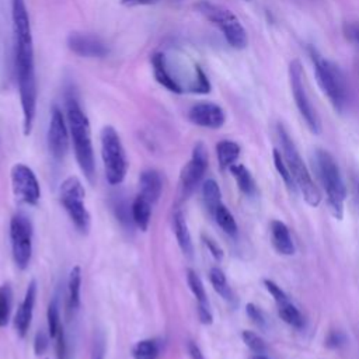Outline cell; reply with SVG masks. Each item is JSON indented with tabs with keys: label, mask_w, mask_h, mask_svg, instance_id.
Listing matches in <instances>:
<instances>
[{
	"label": "cell",
	"mask_w": 359,
	"mask_h": 359,
	"mask_svg": "<svg viewBox=\"0 0 359 359\" xmlns=\"http://www.w3.org/2000/svg\"><path fill=\"white\" fill-rule=\"evenodd\" d=\"M11 20L14 35V66L22 109L24 135L32 130L36 112V77L34 59V41L25 0H11Z\"/></svg>",
	"instance_id": "6da1fadb"
},
{
	"label": "cell",
	"mask_w": 359,
	"mask_h": 359,
	"mask_svg": "<svg viewBox=\"0 0 359 359\" xmlns=\"http://www.w3.org/2000/svg\"><path fill=\"white\" fill-rule=\"evenodd\" d=\"M66 119L79 167L84 172L86 178L93 182L95 175V161L90 122L73 94L66 97Z\"/></svg>",
	"instance_id": "7a4b0ae2"
},
{
	"label": "cell",
	"mask_w": 359,
	"mask_h": 359,
	"mask_svg": "<svg viewBox=\"0 0 359 359\" xmlns=\"http://www.w3.org/2000/svg\"><path fill=\"white\" fill-rule=\"evenodd\" d=\"M309 53L318 86L330 100L334 109L342 114L348 104V86L342 70L334 62L320 55L313 46L309 48Z\"/></svg>",
	"instance_id": "3957f363"
},
{
	"label": "cell",
	"mask_w": 359,
	"mask_h": 359,
	"mask_svg": "<svg viewBox=\"0 0 359 359\" xmlns=\"http://www.w3.org/2000/svg\"><path fill=\"white\" fill-rule=\"evenodd\" d=\"M278 136H279V140L282 144L283 158L290 170V174L294 180L296 187L300 189L304 201L310 206H313V208L318 206L321 202V194H320L317 185L314 184L303 158L300 157V153H299L293 139L290 137L287 130L280 123L278 125Z\"/></svg>",
	"instance_id": "277c9868"
},
{
	"label": "cell",
	"mask_w": 359,
	"mask_h": 359,
	"mask_svg": "<svg viewBox=\"0 0 359 359\" xmlns=\"http://www.w3.org/2000/svg\"><path fill=\"white\" fill-rule=\"evenodd\" d=\"M316 167L320 181L327 192V202L331 213L334 217L342 219L346 188L335 158L327 150L318 149L316 151Z\"/></svg>",
	"instance_id": "5b68a950"
},
{
	"label": "cell",
	"mask_w": 359,
	"mask_h": 359,
	"mask_svg": "<svg viewBox=\"0 0 359 359\" xmlns=\"http://www.w3.org/2000/svg\"><path fill=\"white\" fill-rule=\"evenodd\" d=\"M196 10L215 27L220 29L227 43L234 49H244L248 43L247 32L240 20L226 7L208 0L196 3Z\"/></svg>",
	"instance_id": "8992f818"
},
{
	"label": "cell",
	"mask_w": 359,
	"mask_h": 359,
	"mask_svg": "<svg viewBox=\"0 0 359 359\" xmlns=\"http://www.w3.org/2000/svg\"><path fill=\"white\" fill-rule=\"evenodd\" d=\"M101 157L105 178L111 185H118L125 180L128 160L121 137L114 126H104L101 130Z\"/></svg>",
	"instance_id": "52a82bcc"
},
{
	"label": "cell",
	"mask_w": 359,
	"mask_h": 359,
	"mask_svg": "<svg viewBox=\"0 0 359 359\" xmlns=\"http://www.w3.org/2000/svg\"><path fill=\"white\" fill-rule=\"evenodd\" d=\"M59 196H60V203L65 208L66 213L69 215L70 220L76 226V229L80 233H88L90 230V213L84 205V196L86 191L83 188L81 181L70 175L67 177L59 188Z\"/></svg>",
	"instance_id": "ba28073f"
},
{
	"label": "cell",
	"mask_w": 359,
	"mask_h": 359,
	"mask_svg": "<svg viewBox=\"0 0 359 359\" xmlns=\"http://www.w3.org/2000/svg\"><path fill=\"white\" fill-rule=\"evenodd\" d=\"M304 72L299 60H292L289 65V81H290V90L294 98V104L304 119L309 129L318 135L321 132V122L320 118L307 95L306 87H304Z\"/></svg>",
	"instance_id": "9c48e42d"
},
{
	"label": "cell",
	"mask_w": 359,
	"mask_h": 359,
	"mask_svg": "<svg viewBox=\"0 0 359 359\" xmlns=\"http://www.w3.org/2000/svg\"><path fill=\"white\" fill-rule=\"evenodd\" d=\"M10 240L15 265L25 269L32 255V223L25 215L17 213L11 217Z\"/></svg>",
	"instance_id": "30bf717a"
},
{
	"label": "cell",
	"mask_w": 359,
	"mask_h": 359,
	"mask_svg": "<svg viewBox=\"0 0 359 359\" xmlns=\"http://www.w3.org/2000/svg\"><path fill=\"white\" fill-rule=\"evenodd\" d=\"M11 185L17 201L27 205H36L41 196L39 182L34 171L22 164L17 163L11 168Z\"/></svg>",
	"instance_id": "8fae6325"
},
{
	"label": "cell",
	"mask_w": 359,
	"mask_h": 359,
	"mask_svg": "<svg viewBox=\"0 0 359 359\" xmlns=\"http://www.w3.org/2000/svg\"><path fill=\"white\" fill-rule=\"evenodd\" d=\"M208 164H209V156H208L206 146L202 142H198L194 146L191 160L182 167L180 172V185L184 196H188L201 182V180L206 172Z\"/></svg>",
	"instance_id": "7c38bea8"
},
{
	"label": "cell",
	"mask_w": 359,
	"mask_h": 359,
	"mask_svg": "<svg viewBox=\"0 0 359 359\" xmlns=\"http://www.w3.org/2000/svg\"><path fill=\"white\" fill-rule=\"evenodd\" d=\"M69 126L59 107H53L48 128V147L53 158L63 160L69 151Z\"/></svg>",
	"instance_id": "4fadbf2b"
},
{
	"label": "cell",
	"mask_w": 359,
	"mask_h": 359,
	"mask_svg": "<svg viewBox=\"0 0 359 359\" xmlns=\"http://www.w3.org/2000/svg\"><path fill=\"white\" fill-rule=\"evenodd\" d=\"M188 119L201 128L219 129L224 125L226 114L223 108L215 102L202 101L194 104L188 111Z\"/></svg>",
	"instance_id": "5bb4252c"
},
{
	"label": "cell",
	"mask_w": 359,
	"mask_h": 359,
	"mask_svg": "<svg viewBox=\"0 0 359 359\" xmlns=\"http://www.w3.org/2000/svg\"><path fill=\"white\" fill-rule=\"evenodd\" d=\"M67 46L81 57H104L108 55L107 43L93 34L72 32L67 36Z\"/></svg>",
	"instance_id": "9a60e30c"
},
{
	"label": "cell",
	"mask_w": 359,
	"mask_h": 359,
	"mask_svg": "<svg viewBox=\"0 0 359 359\" xmlns=\"http://www.w3.org/2000/svg\"><path fill=\"white\" fill-rule=\"evenodd\" d=\"M35 299H36V282L31 280L25 290L24 300L21 302V304L17 309V313L14 316V328L21 338H24L27 335L28 328L31 325Z\"/></svg>",
	"instance_id": "2e32d148"
},
{
	"label": "cell",
	"mask_w": 359,
	"mask_h": 359,
	"mask_svg": "<svg viewBox=\"0 0 359 359\" xmlns=\"http://www.w3.org/2000/svg\"><path fill=\"white\" fill-rule=\"evenodd\" d=\"M151 66H153V76L157 80V83H160L168 91H172V93H177V94H181L184 91L181 84L170 73L164 53L156 52L151 56Z\"/></svg>",
	"instance_id": "e0dca14e"
},
{
	"label": "cell",
	"mask_w": 359,
	"mask_h": 359,
	"mask_svg": "<svg viewBox=\"0 0 359 359\" xmlns=\"http://www.w3.org/2000/svg\"><path fill=\"white\" fill-rule=\"evenodd\" d=\"M139 187H140L139 195H142L151 203L157 202L163 189V181H161L160 172L151 168L144 170L139 177Z\"/></svg>",
	"instance_id": "ac0fdd59"
},
{
	"label": "cell",
	"mask_w": 359,
	"mask_h": 359,
	"mask_svg": "<svg viewBox=\"0 0 359 359\" xmlns=\"http://www.w3.org/2000/svg\"><path fill=\"white\" fill-rule=\"evenodd\" d=\"M271 240L273 248L282 255H292L294 252V244L290 237L287 226L280 220L271 222Z\"/></svg>",
	"instance_id": "d6986e66"
},
{
	"label": "cell",
	"mask_w": 359,
	"mask_h": 359,
	"mask_svg": "<svg viewBox=\"0 0 359 359\" xmlns=\"http://www.w3.org/2000/svg\"><path fill=\"white\" fill-rule=\"evenodd\" d=\"M172 226H174V233H175V237H177L181 251L187 257H192V252H194L192 238H191V233H189V229H188V224H187V220H185L182 212L177 210L174 213Z\"/></svg>",
	"instance_id": "ffe728a7"
},
{
	"label": "cell",
	"mask_w": 359,
	"mask_h": 359,
	"mask_svg": "<svg viewBox=\"0 0 359 359\" xmlns=\"http://www.w3.org/2000/svg\"><path fill=\"white\" fill-rule=\"evenodd\" d=\"M151 202L143 198L142 195H137L135 201L132 202V219L135 224L142 230L146 231L149 224H150V217H151Z\"/></svg>",
	"instance_id": "44dd1931"
},
{
	"label": "cell",
	"mask_w": 359,
	"mask_h": 359,
	"mask_svg": "<svg viewBox=\"0 0 359 359\" xmlns=\"http://www.w3.org/2000/svg\"><path fill=\"white\" fill-rule=\"evenodd\" d=\"M216 156L222 170L230 168L240 156V146L233 140H220L216 144Z\"/></svg>",
	"instance_id": "7402d4cb"
},
{
	"label": "cell",
	"mask_w": 359,
	"mask_h": 359,
	"mask_svg": "<svg viewBox=\"0 0 359 359\" xmlns=\"http://www.w3.org/2000/svg\"><path fill=\"white\" fill-rule=\"evenodd\" d=\"M80 289H81V268L76 265L72 268L69 273V280H67L69 307L72 310H77L80 307Z\"/></svg>",
	"instance_id": "603a6c76"
},
{
	"label": "cell",
	"mask_w": 359,
	"mask_h": 359,
	"mask_svg": "<svg viewBox=\"0 0 359 359\" xmlns=\"http://www.w3.org/2000/svg\"><path fill=\"white\" fill-rule=\"evenodd\" d=\"M229 170L233 174V177L236 178L237 185L243 194H245L248 196L255 194L257 188H255L254 178H252L251 172L243 164H233Z\"/></svg>",
	"instance_id": "cb8c5ba5"
},
{
	"label": "cell",
	"mask_w": 359,
	"mask_h": 359,
	"mask_svg": "<svg viewBox=\"0 0 359 359\" xmlns=\"http://www.w3.org/2000/svg\"><path fill=\"white\" fill-rule=\"evenodd\" d=\"M202 198L206 209L213 215L219 205H222V194L217 182L212 178L206 180L202 185Z\"/></svg>",
	"instance_id": "d4e9b609"
},
{
	"label": "cell",
	"mask_w": 359,
	"mask_h": 359,
	"mask_svg": "<svg viewBox=\"0 0 359 359\" xmlns=\"http://www.w3.org/2000/svg\"><path fill=\"white\" fill-rule=\"evenodd\" d=\"M158 355H160L158 342L151 338L137 341L132 348L133 359H157Z\"/></svg>",
	"instance_id": "484cf974"
},
{
	"label": "cell",
	"mask_w": 359,
	"mask_h": 359,
	"mask_svg": "<svg viewBox=\"0 0 359 359\" xmlns=\"http://www.w3.org/2000/svg\"><path fill=\"white\" fill-rule=\"evenodd\" d=\"M209 280L213 286V289L227 302H233L234 300V296H233V292L227 283V279H226V275L224 272L220 269V268H212L209 271Z\"/></svg>",
	"instance_id": "4316f807"
},
{
	"label": "cell",
	"mask_w": 359,
	"mask_h": 359,
	"mask_svg": "<svg viewBox=\"0 0 359 359\" xmlns=\"http://www.w3.org/2000/svg\"><path fill=\"white\" fill-rule=\"evenodd\" d=\"M187 282H188V286H189L191 292L194 293V296H195V299L198 302V306H209L206 290H205V286L202 283V279L191 268L187 269Z\"/></svg>",
	"instance_id": "83f0119b"
},
{
	"label": "cell",
	"mask_w": 359,
	"mask_h": 359,
	"mask_svg": "<svg viewBox=\"0 0 359 359\" xmlns=\"http://www.w3.org/2000/svg\"><path fill=\"white\" fill-rule=\"evenodd\" d=\"M216 223L220 226V229L229 234V236H236L237 233V223L231 215V212L222 203L217 206V209L213 213Z\"/></svg>",
	"instance_id": "f1b7e54d"
},
{
	"label": "cell",
	"mask_w": 359,
	"mask_h": 359,
	"mask_svg": "<svg viewBox=\"0 0 359 359\" xmlns=\"http://www.w3.org/2000/svg\"><path fill=\"white\" fill-rule=\"evenodd\" d=\"M11 307H13V289L8 283H4L0 286V328L8 324Z\"/></svg>",
	"instance_id": "f546056e"
},
{
	"label": "cell",
	"mask_w": 359,
	"mask_h": 359,
	"mask_svg": "<svg viewBox=\"0 0 359 359\" xmlns=\"http://www.w3.org/2000/svg\"><path fill=\"white\" fill-rule=\"evenodd\" d=\"M278 314L286 324H289L294 328L303 327V317H302L300 311L289 300L278 304Z\"/></svg>",
	"instance_id": "4dcf8cb0"
},
{
	"label": "cell",
	"mask_w": 359,
	"mask_h": 359,
	"mask_svg": "<svg viewBox=\"0 0 359 359\" xmlns=\"http://www.w3.org/2000/svg\"><path fill=\"white\" fill-rule=\"evenodd\" d=\"M273 164H275L276 171L279 172V175H280L282 180L285 181L286 187H287L290 191H294L297 187H296L294 180H293V177H292V174H290V170H289V167H287V164H286V161H285V158H283V154H282L279 150H276V149H273Z\"/></svg>",
	"instance_id": "1f68e13d"
},
{
	"label": "cell",
	"mask_w": 359,
	"mask_h": 359,
	"mask_svg": "<svg viewBox=\"0 0 359 359\" xmlns=\"http://www.w3.org/2000/svg\"><path fill=\"white\" fill-rule=\"evenodd\" d=\"M46 318H48V334H49L50 338H55L56 334H57V330H59L60 325H62L57 299H53V300L49 303L48 311H46Z\"/></svg>",
	"instance_id": "d6a6232c"
},
{
	"label": "cell",
	"mask_w": 359,
	"mask_h": 359,
	"mask_svg": "<svg viewBox=\"0 0 359 359\" xmlns=\"http://www.w3.org/2000/svg\"><path fill=\"white\" fill-rule=\"evenodd\" d=\"M189 91L198 93V94H206L210 91V83L208 80V76L202 70L201 66H195V80L189 87Z\"/></svg>",
	"instance_id": "836d02e7"
},
{
	"label": "cell",
	"mask_w": 359,
	"mask_h": 359,
	"mask_svg": "<svg viewBox=\"0 0 359 359\" xmlns=\"http://www.w3.org/2000/svg\"><path fill=\"white\" fill-rule=\"evenodd\" d=\"M53 339L56 341V344H55L56 359H72V353H70V349H69V344H67V338H66V334H65L63 324L57 330V334Z\"/></svg>",
	"instance_id": "e575fe53"
},
{
	"label": "cell",
	"mask_w": 359,
	"mask_h": 359,
	"mask_svg": "<svg viewBox=\"0 0 359 359\" xmlns=\"http://www.w3.org/2000/svg\"><path fill=\"white\" fill-rule=\"evenodd\" d=\"M241 338H243L244 344H245L252 352H255V353H264V351H265V342H264V339H262L258 334L245 330V331L241 332Z\"/></svg>",
	"instance_id": "d590c367"
},
{
	"label": "cell",
	"mask_w": 359,
	"mask_h": 359,
	"mask_svg": "<svg viewBox=\"0 0 359 359\" xmlns=\"http://www.w3.org/2000/svg\"><path fill=\"white\" fill-rule=\"evenodd\" d=\"M245 313L248 316V318L258 327V328H265L266 327V320H265V314L264 311L255 306L254 303H248L245 306Z\"/></svg>",
	"instance_id": "8d00e7d4"
},
{
	"label": "cell",
	"mask_w": 359,
	"mask_h": 359,
	"mask_svg": "<svg viewBox=\"0 0 359 359\" xmlns=\"http://www.w3.org/2000/svg\"><path fill=\"white\" fill-rule=\"evenodd\" d=\"M264 285H265V287H266V290L271 293V296L275 299V302H276V304H279V303H283V302H287L289 299H287V294L280 289V286H278L273 280H271V279H265L264 280Z\"/></svg>",
	"instance_id": "74e56055"
},
{
	"label": "cell",
	"mask_w": 359,
	"mask_h": 359,
	"mask_svg": "<svg viewBox=\"0 0 359 359\" xmlns=\"http://www.w3.org/2000/svg\"><path fill=\"white\" fill-rule=\"evenodd\" d=\"M49 334L43 332L42 330H39L36 334H35V339H34V352L35 355H43L45 351L48 349V345H49Z\"/></svg>",
	"instance_id": "f35d334b"
},
{
	"label": "cell",
	"mask_w": 359,
	"mask_h": 359,
	"mask_svg": "<svg viewBox=\"0 0 359 359\" xmlns=\"http://www.w3.org/2000/svg\"><path fill=\"white\" fill-rule=\"evenodd\" d=\"M344 34L346 39L359 46V22H345Z\"/></svg>",
	"instance_id": "ab89813d"
},
{
	"label": "cell",
	"mask_w": 359,
	"mask_h": 359,
	"mask_svg": "<svg viewBox=\"0 0 359 359\" xmlns=\"http://www.w3.org/2000/svg\"><path fill=\"white\" fill-rule=\"evenodd\" d=\"M202 240H203L205 245L208 247V250L210 251V254L213 255V258L217 259V261H220V259L223 258V251H222V248L217 245V243H216L215 240H212L210 237H206V236H202Z\"/></svg>",
	"instance_id": "60d3db41"
},
{
	"label": "cell",
	"mask_w": 359,
	"mask_h": 359,
	"mask_svg": "<svg viewBox=\"0 0 359 359\" xmlns=\"http://www.w3.org/2000/svg\"><path fill=\"white\" fill-rule=\"evenodd\" d=\"M198 317H199V321L206 325L212 324V321H213L209 306H198Z\"/></svg>",
	"instance_id": "b9f144b4"
},
{
	"label": "cell",
	"mask_w": 359,
	"mask_h": 359,
	"mask_svg": "<svg viewBox=\"0 0 359 359\" xmlns=\"http://www.w3.org/2000/svg\"><path fill=\"white\" fill-rule=\"evenodd\" d=\"M344 341H345L344 335H342L341 332H338V331H334V332H331V334L327 337V345H328L330 348H337V346H339L341 344H344Z\"/></svg>",
	"instance_id": "7bdbcfd3"
},
{
	"label": "cell",
	"mask_w": 359,
	"mask_h": 359,
	"mask_svg": "<svg viewBox=\"0 0 359 359\" xmlns=\"http://www.w3.org/2000/svg\"><path fill=\"white\" fill-rule=\"evenodd\" d=\"M188 353H189L191 359H205L201 348L195 342H192V341L188 342Z\"/></svg>",
	"instance_id": "ee69618b"
},
{
	"label": "cell",
	"mask_w": 359,
	"mask_h": 359,
	"mask_svg": "<svg viewBox=\"0 0 359 359\" xmlns=\"http://www.w3.org/2000/svg\"><path fill=\"white\" fill-rule=\"evenodd\" d=\"M157 1L158 0H121V4L126 7H136V6H150Z\"/></svg>",
	"instance_id": "f6af8a7d"
},
{
	"label": "cell",
	"mask_w": 359,
	"mask_h": 359,
	"mask_svg": "<svg viewBox=\"0 0 359 359\" xmlns=\"http://www.w3.org/2000/svg\"><path fill=\"white\" fill-rule=\"evenodd\" d=\"M91 359H104V342H102V339H100L94 344V351H93Z\"/></svg>",
	"instance_id": "bcb514c9"
},
{
	"label": "cell",
	"mask_w": 359,
	"mask_h": 359,
	"mask_svg": "<svg viewBox=\"0 0 359 359\" xmlns=\"http://www.w3.org/2000/svg\"><path fill=\"white\" fill-rule=\"evenodd\" d=\"M352 188H353V199L359 206V181L358 180H353V187Z\"/></svg>",
	"instance_id": "7dc6e473"
},
{
	"label": "cell",
	"mask_w": 359,
	"mask_h": 359,
	"mask_svg": "<svg viewBox=\"0 0 359 359\" xmlns=\"http://www.w3.org/2000/svg\"><path fill=\"white\" fill-rule=\"evenodd\" d=\"M251 359H268V358H265V356L261 355V353H257V355H254Z\"/></svg>",
	"instance_id": "c3c4849f"
}]
</instances>
